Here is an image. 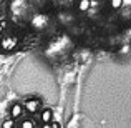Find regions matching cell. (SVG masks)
I'll list each match as a JSON object with an SVG mask.
<instances>
[{"label":"cell","mask_w":131,"mask_h":128,"mask_svg":"<svg viewBox=\"0 0 131 128\" xmlns=\"http://www.w3.org/2000/svg\"><path fill=\"white\" fill-rule=\"evenodd\" d=\"M17 43H18V40H17L15 35H5L2 38V42H0L2 48H5V50H12V48H15Z\"/></svg>","instance_id":"cell-1"},{"label":"cell","mask_w":131,"mask_h":128,"mask_svg":"<svg viewBox=\"0 0 131 128\" xmlns=\"http://www.w3.org/2000/svg\"><path fill=\"white\" fill-rule=\"evenodd\" d=\"M40 108V100L38 98H28L23 105V110H27L28 113H37Z\"/></svg>","instance_id":"cell-2"},{"label":"cell","mask_w":131,"mask_h":128,"mask_svg":"<svg viewBox=\"0 0 131 128\" xmlns=\"http://www.w3.org/2000/svg\"><path fill=\"white\" fill-rule=\"evenodd\" d=\"M22 115H23V105L22 103H13L10 106V118L15 122V120L22 118Z\"/></svg>","instance_id":"cell-3"},{"label":"cell","mask_w":131,"mask_h":128,"mask_svg":"<svg viewBox=\"0 0 131 128\" xmlns=\"http://www.w3.org/2000/svg\"><path fill=\"white\" fill-rule=\"evenodd\" d=\"M40 120H42L43 125H48V123H51V122H53V110L45 108L43 112H42V115H40Z\"/></svg>","instance_id":"cell-4"},{"label":"cell","mask_w":131,"mask_h":128,"mask_svg":"<svg viewBox=\"0 0 131 128\" xmlns=\"http://www.w3.org/2000/svg\"><path fill=\"white\" fill-rule=\"evenodd\" d=\"M90 8H91L90 0H80V2H78V10H80V12H88Z\"/></svg>","instance_id":"cell-5"},{"label":"cell","mask_w":131,"mask_h":128,"mask_svg":"<svg viewBox=\"0 0 131 128\" xmlns=\"http://www.w3.org/2000/svg\"><path fill=\"white\" fill-rule=\"evenodd\" d=\"M18 128H35V123H33L32 120L25 118V120H22V122H20V126Z\"/></svg>","instance_id":"cell-6"},{"label":"cell","mask_w":131,"mask_h":128,"mask_svg":"<svg viewBox=\"0 0 131 128\" xmlns=\"http://www.w3.org/2000/svg\"><path fill=\"white\" fill-rule=\"evenodd\" d=\"M110 7L113 10H119L123 7V0H110Z\"/></svg>","instance_id":"cell-7"},{"label":"cell","mask_w":131,"mask_h":128,"mask_svg":"<svg viewBox=\"0 0 131 128\" xmlns=\"http://www.w3.org/2000/svg\"><path fill=\"white\" fill-rule=\"evenodd\" d=\"M17 125H15V122H13L12 118H7L5 122L2 123V128H15Z\"/></svg>","instance_id":"cell-8"},{"label":"cell","mask_w":131,"mask_h":128,"mask_svg":"<svg viewBox=\"0 0 131 128\" xmlns=\"http://www.w3.org/2000/svg\"><path fill=\"white\" fill-rule=\"evenodd\" d=\"M50 128H61V125H60L58 122H55V120H53V122L50 123Z\"/></svg>","instance_id":"cell-9"},{"label":"cell","mask_w":131,"mask_h":128,"mask_svg":"<svg viewBox=\"0 0 131 128\" xmlns=\"http://www.w3.org/2000/svg\"><path fill=\"white\" fill-rule=\"evenodd\" d=\"M42 128H50V123H48V125H43Z\"/></svg>","instance_id":"cell-10"},{"label":"cell","mask_w":131,"mask_h":128,"mask_svg":"<svg viewBox=\"0 0 131 128\" xmlns=\"http://www.w3.org/2000/svg\"><path fill=\"white\" fill-rule=\"evenodd\" d=\"M15 128H18V126H15Z\"/></svg>","instance_id":"cell-11"}]
</instances>
